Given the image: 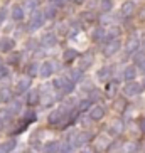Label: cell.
I'll list each match as a JSON object with an SVG mask.
<instances>
[{
    "instance_id": "18",
    "label": "cell",
    "mask_w": 145,
    "mask_h": 153,
    "mask_svg": "<svg viewBox=\"0 0 145 153\" xmlns=\"http://www.w3.org/2000/svg\"><path fill=\"white\" fill-rule=\"evenodd\" d=\"M29 86H31V76L22 77V79L17 82V93H24V91H27Z\"/></svg>"
},
{
    "instance_id": "21",
    "label": "cell",
    "mask_w": 145,
    "mask_h": 153,
    "mask_svg": "<svg viewBox=\"0 0 145 153\" xmlns=\"http://www.w3.org/2000/svg\"><path fill=\"white\" fill-rule=\"evenodd\" d=\"M56 42H58V39H56L54 34H46V36L42 37V45H44V47H54Z\"/></svg>"
},
{
    "instance_id": "25",
    "label": "cell",
    "mask_w": 145,
    "mask_h": 153,
    "mask_svg": "<svg viewBox=\"0 0 145 153\" xmlns=\"http://www.w3.org/2000/svg\"><path fill=\"white\" fill-rule=\"evenodd\" d=\"M117 93H118V82L117 81L108 82V86H106V96L113 99V96H117Z\"/></svg>"
},
{
    "instance_id": "26",
    "label": "cell",
    "mask_w": 145,
    "mask_h": 153,
    "mask_svg": "<svg viewBox=\"0 0 145 153\" xmlns=\"http://www.w3.org/2000/svg\"><path fill=\"white\" fill-rule=\"evenodd\" d=\"M69 79L72 82H78L83 79V69H71L69 71Z\"/></svg>"
},
{
    "instance_id": "9",
    "label": "cell",
    "mask_w": 145,
    "mask_h": 153,
    "mask_svg": "<svg viewBox=\"0 0 145 153\" xmlns=\"http://www.w3.org/2000/svg\"><path fill=\"white\" fill-rule=\"evenodd\" d=\"M140 150V145L137 141H127L122 145V153H137Z\"/></svg>"
},
{
    "instance_id": "46",
    "label": "cell",
    "mask_w": 145,
    "mask_h": 153,
    "mask_svg": "<svg viewBox=\"0 0 145 153\" xmlns=\"http://www.w3.org/2000/svg\"><path fill=\"white\" fill-rule=\"evenodd\" d=\"M110 22H111V19L106 17V15H101V17H100V24H101V25H106V24H110Z\"/></svg>"
},
{
    "instance_id": "28",
    "label": "cell",
    "mask_w": 145,
    "mask_h": 153,
    "mask_svg": "<svg viewBox=\"0 0 145 153\" xmlns=\"http://www.w3.org/2000/svg\"><path fill=\"white\" fill-rule=\"evenodd\" d=\"M91 103H93V101H91V99H83L81 103L78 104V111L79 113H83V111H86V109H90L91 108Z\"/></svg>"
},
{
    "instance_id": "11",
    "label": "cell",
    "mask_w": 145,
    "mask_h": 153,
    "mask_svg": "<svg viewBox=\"0 0 145 153\" xmlns=\"http://www.w3.org/2000/svg\"><path fill=\"white\" fill-rule=\"evenodd\" d=\"M25 101H27L29 106H36L39 101H41V96H39V91L37 89H32L27 93V98H25Z\"/></svg>"
},
{
    "instance_id": "54",
    "label": "cell",
    "mask_w": 145,
    "mask_h": 153,
    "mask_svg": "<svg viewBox=\"0 0 145 153\" xmlns=\"http://www.w3.org/2000/svg\"><path fill=\"white\" fill-rule=\"evenodd\" d=\"M2 128H4V120L0 118V130H2Z\"/></svg>"
},
{
    "instance_id": "13",
    "label": "cell",
    "mask_w": 145,
    "mask_h": 153,
    "mask_svg": "<svg viewBox=\"0 0 145 153\" xmlns=\"http://www.w3.org/2000/svg\"><path fill=\"white\" fill-rule=\"evenodd\" d=\"M128 103H127V98H117L113 101V109L118 113H123L125 109H127Z\"/></svg>"
},
{
    "instance_id": "32",
    "label": "cell",
    "mask_w": 145,
    "mask_h": 153,
    "mask_svg": "<svg viewBox=\"0 0 145 153\" xmlns=\"http://www.w3.org/2000/svg\"><path fill=\"white\" fill-rule=\"evenodd\" d=\"M44 17H46V19H54V17H56V7H52V5L46 7V10H44Z\"/></svg>"
},
{
    "instance_id": "29",
    "label": "cell",
    "mask_w": 145,
    "mask_h": 153,
    "mask_svg": "<svg viewBox=\"0 0 145 153\" xmlns=\"http://www.w3.org/2000/svg\"><path fill=\"white\" fill-rule=\"evenodd\" d=\"M105 36H106V34H105V30H103V29H95V30H93V41H95V42L103 41V39H105Z\"/></svg>"
},
{
    "instance_id": "19",
    "label": "cell",
    "mask_w": 145,
    "mask_h": 153,
    "mask_svg": "<svg viewBox=\"0 0 145 153\" xmlns=\"http://www.w3.org/2000/svg\"><path fill=\"white\" fill-rule=\"evenodd\" d=\"M76 57H78V51L76 49H68V51H64V54H63V61L66 64L72 62Z\"/></svg>"
},
{
    "instance_id": "17",
    "label": "cell",
    "mask_w": 145,
    "mask_h": 153,
    "mask_svg": "<svg viewBox=\"0 0 145 153\" xmlns=\"http://www.w3.org/2000/svg\"><path fill=\"white\" fill-rule=\"evenodd\" d=\"M133 12H135V5H133V2H125V4L122 5V15H125V17H130V15H133Z\"/></svg>"
},
{
    "instance_id": "38",
    "label": "cell",
    "mask_w": 145,
    "mask_h": 153,
    "mask_svg": "<svg viewBox=\"0 0 145 153\" xmlns=\"http://www.w3.org/2000/svg\"><path fill=\"white\" fill-rule=\"evenodd\" d=\"M5 148H7V152H10V150H14L15 148V145H17V143H15V140L14 138H10L9 140V141H5Z\"/></svg>"
},
{
    "instance_id": "33",
    "label": "cell",
    "mask_w": 145,
    "mask_h": 153,
    "mask_svg": "<svg viewBox=\"0 0 145 153\" xmlns=\"http://www.w3.org/2000/svg\"><path fill=\"white\" fill-rule=\"evenodd\" d=\"M66 81H68L66 77H58V79H54V81H52V86H54L56 89H63L64 84H66Z\"/></svg>"
},
{
    "instance_id": "44",
    "label": "cell",
    "mask_w": 145,
    "mask_h": 153,
    "mask_svg": "<svg viewBox=\"0 0 145 153\" xmlns=\"http://www.w3.org/2000/svg\"><path fill=\"white\" fill-rule=\"evenodd\" d=\"M144 59H145V54H144V52H137V54L133 56V61H135L137 64H140Z\"/></svg>"
},
{
    "instance_id": "30",
    "label": "cell",
    "mask_w": 145,
    "mask_h": 153,
    "mask_svg": "<svg viewBox=\"0 0 145 153\" xmlns=\"http://www.w3.org/2000/svg\"><path fill=\"white\" fill-rule=\"evenodd\" d=\"M39 71H41V69H39V66H37L36 62H32L27 66V76H31V77H34Z\"/></svg>"
},
{
    "instance_id": "27",
    "label": "cell",
    "mask_w": 145,
    "mask_h": 153,
    "mask_svg": "<svg viewBox=\"0 0 145 153\" xmlns=\"http://www.w3.org/2000/svg\"><path fill=\"white\" fill-rule=\"evenodd\" d=\"M41 103H42V106H44V108H51V106L56 103L54 94H44V96H42V99H41Z\"/></svg>"
},
{
    "instance_id": "53",
    "label": "cell",
    "mask_w": 145,
    "mask_h": 153,
    "mask_svg": "<svg viewBox=\"0 0 145 153\" xmlns=\"http://www.w3.org/2000/svg\"><path fill=\"white\" fill-rule=\"evenodd\" d=\"M140 126H142V131H145V118L140 121Z\"/></svg>"
},
{
    "instance_id": "31",
    "label": "cell",
    "mask_w": 145,
    "mask_h": 153,
    "mask_svg": "<svg viewBox=\"0 0 145 153\" xmlns=\"http://www.w3.org/2000/svg\"><path fill=\"white\" fill-rule=\"evenodd\" d=\"M113 7V4L110 2V0H100V10L101 12H110Z\"/></svg>"
},
{
    "instance_id": "12",
    "label": "cell",
    "mask_w": 145,
    "mask_h": 153,
    "mask_svg": "<svg viewBox=\"0 0 145 153\" xmlns=\"http://www.w3.org/2000/svg\"><path fill=\"white\" fill-rule=\"evenodd\" d=\"M138 47H140V41H138L135 36H132L130 39L127 41V52L128 54H133V52H137Z\"/></svg>"
},
{
    "instance_id": "34",
    "label": "cell",
    "mask_w": 145,
    "mask_h": 153,
    "mask_svg": "<svg viewBox=\"0 0 145 153\" xmlns=\"http://www.w3.org/2000/svg\"><path fill=\"white\" fill-rule=\"evenodd\" d=\"M36 120H37V114L32 111V109H31V111H27V113H25V116H24V121H25V123H34Z\"/></svg>"
},
{
    "instance_id": "41",
    "label": "cell",
    "mask_w": 145,
    "mask_h": 153,
    "mask_svg": "<svg viewBox=\"0 0 145 153\" xmlns=\"http://www.w3.org/2000/svg\"><path fill=\"white\" fill-rule=\"evenodd\" d=\"M37 4H39L37 0H27V2H25V7H27L29 10H36Z\"/></svg>"
},
{
    "instance_id": "22",
    "label": "cell",
    "mask_w": 145,
    "mask_h": 153,
    "mask_svg": "<svg viewBox=\"0 0 145 153\" xmlns=\"http://www.w3.org/2000/svg\"><path fill=\"white\" fill-rule=\"evenodd\" d=\"M137 76V68L135 66H127L125 71H123V77L127 79V81H133Z\"/></svg>"
},
{
    "instance_id": "7",
    "label": "cell",
    "mask_w": 145,
    "mask_h": 153,
    "mask_svg": "<svg viewBox=\"0 0 145 153\" xmlns=\"http://www.w3.org/2000/svg\"><path fill=\"white\" fill-rule=\"evenodd\" d=\"M63 118H64V111H63V109H54V111H51L47 121H49L51 125H59V123L63 121Z\"/></svg>"
},
{
    "instance_id": "16",
    "label": "cell",
    "mask_w": 145,
    "mask_h": 153,
    "mask_svg": "<svg viewBox=\"0 0 145 153\" xmlns=\"http://www.w3.org/2000/svg\"><path fill=\"white\" fill-rule=\"evenodd\" d=\"M14 39H9V37H5V39H2L0 41V51H4V52H9V51L14 49Z\"/></svg>"
},
{
    "instance_id": "36",
    "label": "cell",
    "mask_w": 145,
    "mask_h": 153,
    "mask_svg": "<svg viewBox=\"0 0 145 153\" xmlns=\"http://www.w3.org/2000/svg\"><path fill=\"white\" fill-rule=\"evenodd\" d=\"M72 89H74V82H72L71 79H68L66 84H64V88H63V91H64V93H71Z\"/></svg>"
},
{
    "instance_id": "56",
    "label": "cell",
    "mask_w": 145,
    "mask_h": 153,
    "mask_svg": "<svg viewBox=\"0 0 145 153\" xmlns=\"http://www.w3.org/2000/svg\"><path fill=\"white\" fill-rule=\"evenodd\" d=\"M142 86H144V88H145V77H144V82H142Z\"/></svg>"
},
{
    "instance_id": "1",
    "label": "cell",
    "mask_w": 145,
    "mask_h": 153,
    "mask_svg": "<svg viewBox=\"0 0 145 153\" xmlns=\"http://www.w3.org/2000/svg\"><path fill=\"white\" fill-rule=\"evenodd\" d=\"M120 47H122V42L118 41V39H110L106 42V45L103 47V54L106 57H111L113 54H117L118 51H120Z\"/></svg>"
},
{
    "instance_id": "51",
    "label": "cell",
    "mask_w": 145,
    "mask_h": 153,
    "mask_svg": "<svg viewBox=\"0 0 145 153\" xmlns=\"http://www.w3.org/2000/svg\"><path fill=\"white\" fill-rule=\"evenodd\" d=\"M138 69H140L142 72H145V59H144V61H142L140 64H138Z\"/></svg>"
},
{
    "instance_id": "35",
    "label": "cell",
    "mask_w": 145,
    "mask_h": 153,
    "mask_svg": "<svg viewBox=\"0 0 145 153\" xmlns=\"http://www.w3.org/2000/svg\"><path fill=\"white\" fill-rule=\"evenodd\" d=\"M19 61H20V54H17V52H14V54H10L7 57V62L9 64H19Z\"/></svg>"
},
{
    "instance_id": "42",
    "label": "cell",
    "mask_w": 145,
    "mask_h": 153,
    "mask_svg": "<svg viewBox=\"0 0 145 153\" xmlns=\"http://www.w3.org/2000/svg\"><path fill=\"white\" fill-rule=\"evenodd\" d=\"M81 88H83V91H90V93L95 89V88H93V84H91V81H84L81 84Z\"/></svg>"
},
{
    "instance_id": "24",
    "label": "cell",
    "mask_w": 145,
    "mask_h": 153,
    "mask_svg": "<svg viewBox=\"0 0 145 153\" xmlns=\"http://www.w3.org/2000/svg\"><path fill=\"white\" fill-rule=\"evenodd\" d=\"M42 150H44L46 153H56L58 150H61V145H59L58 141H49V143H46L44 146H42Z\"/></svg>"
},
{
    "instance_id": "37",
    "label": "cell",
    "mask_w": 145,
    "mask_h": 153,
    "mask_svg": "<svg viewBox=\"0 0 145 153\" xmlns=\"http://www.w3.org/2000/svg\"><path fill=\"white\" fill-rule=\"evenodd\" d=\"M72 146H71V141H68V143L61 145V153H72Z\"/></svg>"
},
{
    "instance_id": "58",
    "label": "cell",
    "mask_w": 145,
    "mask_h": 153,
    "mask_svg": "<svg viewBox=\"0 0 145 153\" xmlns=\"http://www.w3.org/2000/svg\"><path fill=\"white\" fill-rule=\"evenodd\" d=\"M144 152H145V145H144Z\"/></svg>"
},
{
    "instance_id": "20",
    "label": "cell",
    "mask_w": 145,
    "mask_h": 153,
    "mask_svg": "<svg viewBox=\"0 0 145 153\" xmlns=\"http://www.w3.org/2000/svg\"><path fill=\"white\" fill-rule=\"evenodd\" d=\"M111 145H110V140H106L105 136H100V138L96 140V150H100V152H106Z\"/></svg>"
},
{
    "instance_id": "39",
    "label": "cell",
    "mask_w": 145,
    "mask_h": 153,
    "mask_svg": "<svg viewBox=\"0 0 145 153\" xmlns=\"http://www.w3.org/2000/svg\"><path fill=\"white\" fill-rule=\"evenodd\" d=\"M83 19H84L86 22H95L96 20L95 14H91V12H84V14H83Z\"/></svg>"
},
{
    "instance_id": "57",
    "label": "cell",
    "mask_w": 145,
    "mask_h": 153,
    "mask_svg": "<svg viewBox=\"0 0 145 153\" xmlns=\"http://www.w3.org/2000/svg\"><path fill=\"white\" fill-rule=\"evenodd\" d=\"M142 44H144V49H145V41H144V42H142Z\"/></svg>"
},
{
    "instance_id": "52",
    "label": "cell",
    "mask_w": 145,
    "mask_h": 153,
    "mask_svg": "<svg viewBox=\"0 0 145 153\" xmlns=\"http://www.w3.org/2000/svg\"><path fill=\"white\" fill-rule=\"evenodd\" d=\"M0 153H9L7 148H5V145H0Z\"/></svg>"
},
{
    "instance_id": "2",
    "label": "cell",
    "mask_w": 145,
    "mask_h": 153,
    "mask_svg": "<svg viewBox=\"0 0 145 153\" xmlns=\"http://www.w3.org/2000/svg\"><path fill=\"white\" fill-rule=\"evenodd\" d=\"M142 89H144V86H142V84L128 81L127 86L123 88V94L127 96V98H133V96H138V94H140V91H142Z\"/></svg>"
},
{
    "instance_id": "45",
    "label": "cell",
    "mask_w": 145,
    "mask_h": 153,
    "mask_svg": "<svg viewBox=\"0 0 145 153\" xmlns=\"http://www.w3.org/2000/svg\"><path fill=\"white\" fill-rule=\"evenodd\" d=\"M37 47V41L36 39H29L27 41V49H36Z\"/></svg>"
},
{
    "instance_id": "43",
    "label": "cell",
    "mask_w": 145,
    "mask_h": 153,
    "mask_svg": "<svg viewBox=\"0 0 145 153\" xmlns=\"http://www.w3.org/2000/svg\"><path fill=\"white\" fill-rule=\"evenodd\" d=\"M81 153H96V148H93L90 145H84V146H81Z\"/></svg>"
},
{
    "instance_id": "4",
    "label": "cell",
    "mask_w": 145,
    "mask_h": 153,
    "mask_svg": "<svg viewBox=\"0 0 145 153\" xmlns=\"http://www.w3.org/2000/svg\"><path fill=\"white\" fill-rule=\"evenodd\" d=\"M54 68H56L54 62H44V64L41 66V71H39V74H41L44 79H47V77H51V76H52V72L56 71Z\"/></svg>"
},
{
    "instance_id": "5",
    "label": "cell",
    "mask_w": 145,
    "mask_h": 153,
    "mask_svg": "<svg viewBox=\"0 0 145 153\" xmlns=\"http://www.w3.org/2000/svg\"><path fill=\"white\" fill-rule=\"evenodd\" d=\"M91 138H93V135H91L90 131H81V133H78V135H76L74 145H78V146H84Z\"/></svg>"
},
{
    "instance_id": "47",
    "label": "cell",
    "mask_w": 145,
    "mask_h": 153,
    "mask_svg": "<svg viewBox=\"0 0 145 153\" xmlns=\"http://www.w3.org/2000/svg\"><path fill=\"white\" fill-rule=\"evenodd\" d=\"M59 34H68V25H66V24H59Z\"/></svg>"
},
{
    "instance_id": "3",
    "label": "cell",
    "mask_w": 145,
    "mask_h": 153,
    "mask_svg": "<svg viewBox=\"0 0 145 153\" xmlns=\"http://www.w3.org/2000/svg\"><path fill=\"white\" fill-rule=\"evenodd\" d=\"M44 12H37V10H34V14H32L31 17V22H29V30H37V29L42 25V22H44Z\"/></svg>"
},
{
    "instance_id": "6",
    "label": "cell",
    "mask_w": 145,
    "mask_h": 153,
    "mask_svg": "<svg viewBox=\"0 0 145 153\" xmlns=\"http://www.w3.org/2000/svg\"><path fill=\"white\" fill-rule=\"evenodd\" d=\"M110 131H111L113 135L120 136L123 131H125V123H123L122 120H113V121H111V125H110Z\"/></svg>"
},
{
    "instance_id": "49",
    "label": "cell",
    "mask_w": 145,
    "mask_h": 153,
    "mask_svg": "<svg viewBox=\"0 0 145 153\" xmlns=\"http://www.w3.org/2000/svg\"><path fill=\"white\" fill-rule=\"evenodd\" d=\"M7 72H9V71H7V68H4V66H0V79L7 76Z\"/></svg>"
},
{
    "instance_id": "10",
    "label": "cell",
    "mask_w": 145,
    "mask_h": 153,
    "mask_svg": "<svg viewBox=\"0 0 145 153\" xmlns=\"http://www.w3.org/2000/svg\"><path fill=\"white\" fill-rule=\"evenodd\" d=\"M93 62H95V57H93V54H84L81 59H79V69H88L93 66Z\"/></svg>"
},
{
    "instance_id": "8",
    "label": "cell",
    "mask_w": 145,
    "mask_h": 153,
    "mask_svg": "<svg viewBox=\"0 0 145 153\" xmlns=\"http://www.w3.org/2000/svg\"><path fill=\"white\" fill-rule=\"evenodd\" d=\"M103 116H105V108L100 106V104L90 109V118L93 121H100V120H103Z\"/></svg>"
},
{
    "instance_id": "23",
    "label": "cell",
    "mask_w": 145,
    "mask_h": 153,
    "mask_svg": "<svg viewBox=\"0 0 145 153\" xmlns=\"http://www.w3.org/2000/svg\"><path fill=\"white\" fill-rule=\"evenodd\" d=\"M10 14H12V19H14V20H22L24 19V9L20 5H14L12 10H10Z\"/></svg>"
},
{
    "instance_id": "48",
    "label": "cell",
    "mask_w": 145,
    "mask_h": 153,
    "mask_svg": "<svg viewBox=\"0 0 145 153\" xmlns=\"http://www.w3.org/2000/svg\"><path fill=\"white\" fill-rule=\"evenodd\" d=\"M98 98H100V91L93 89V91H91V96H90V99H91V101H96Z\"/></svg>"
},
{
    "instance_id": "15",
    "label": "cell",
    "mask_w": 145,
    "mask_h": 153,
    "mask_svg": "<svg viewBox=\"0 0 145 153\" xmlns=\"http://www.w3.org/2000/svg\"><path fill=\"white\" fill-rule=\"evenodd\" d=\"M111 76H113V69L111 68H101L98 71V79L100 81H110Z\"/></svg>"
},
{
    "instance_id": "59",
    "label": "cell",
    "mask_w": 145,
    "mask_h": 153,
    "mask_svg": "<svg viewBox=\"0 0 145 153\" xmlns=\"http://www.w3.org/2000/svg\"><path fill=\"white\" fill-rule=\"evenodd\" d=\"M27 153H31V152H27Z\"/></svg>"
},
{
    "instance_id": "55",
    "label": "cell",
    "mask_w": 145,
    "mask_h": 153,
    "mask_svg": "<svg viewBox=\"0 0 145 153\" xmlns=\"http://www.w3.org/2000/svg\"><path fill=\"white\" fill-rule=\"evenodd\" d=\"M76 4H83V2H86V0H74Z\"/></svg>"
},
{
    "instance_id": "14",
    "label": "cell",
    "mask_w": 145,
    "mask_h": 153,
    "mask_svg": "<svg viewBox=\"0 0 145 153\" xmlns=\"http://www.w3.org/2000/svg\"><path fill=\"white\" fill-rule=\"evenodd\" d=\"M0 101L2 103H10L12 101V89H10L9 86H4L0 89Z\"/></svg>"
},
{
    "instance_id": "40",
    "label": "cell",
    "mask_w": 145,
    "mask_h": 153,
    "mask_svg": "<svg viewBox=\"0 0 145 153\" xmlns=\"http://www.w3.org/2000/svg\"><path fill=\"white\" fill-rule=\"evenodd\" d=\"M118 36H120V29L118 27H111V30H110V34H108V37L110 39H118Z\"/></svg>"
},
{
    "instance_id": "50",
    "label": "cell",
    "mask_w": 145,
    "mask_h": 153,
    "mask_svg": "<svg viewBox=\"0 0 145 153\" xmlns=\"http://www.w3.org/2000/svg\"><path fill=\"white\" fill-rule=\"evenodd\" d=\"M138 17H140V19H145V7H142V9L138 10Z\"/></svg>"
}]
</instances>
